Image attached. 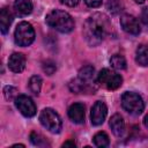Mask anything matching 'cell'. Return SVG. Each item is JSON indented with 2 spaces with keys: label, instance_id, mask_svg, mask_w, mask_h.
<instances>
[{
  "label": "cell",
  "instance_id": "9a60e30c",
  "mask_svg": "<svg viewBox=\"0 0 148 148\" xmlns=\"http://www.w3.org/2000/svg\"><path fill=\"white\" fill-rule=\"evenodd\" d=\"M13 22V14L7 8H2L0 13V29L2 34H7L9 30V25Z\"/></svg>",
  "mask_w": 148,
  "mask_h": 148
},
{
  "label": "cell",
  "instance_id": "d6986e66",
  "mask_svg": "<svg viewBox=\"0 0 148 148\" xmlns=\"http://www.w3.org/2000/svg\"><path fill=\"white\" fill-rule=\"evenodd\" d=\"M42 88V79L38 75H34L30 77L29 80V89L31 92H34L35 95H38Z\"/></svg>",
  "mask_w": 148,
  "mask_h": 148
},
{
  "label": "cell",
  "instance_id": "484cf974",
  "mask_svg": "<svg viewBox=\"0 0 148 148\" xmlns=\"http://www.w3.org/2000/svg\"><path fill=\"white\" fill-rule=\"evenodd\" d=\"M141 18H142V22L148 25V7H146V8L142 10V13H141Z\"/></svg>",
  "mask_w": 148,
  "mask_h": 148
},
{
  "label": "cell",
  "instance_id": "ffe728a7",
  "mask_svg": "<svg viewBox=\"0 0 148 148\" xmlns=\"http://www.w3.org/2000/svg\"><path fill=\"white\" fill-rule=\"evenodd\" d=\"M30 141H31L35 146H38V147H44V146H46V142H45L44 138H43L40 134L36 133V132H32V133L30 134Z\"/></svg>",
  "mask_w": 148,
  "mask_h": 148
},
{
  "label": "cell",
  "instance_id": "f1b7e54d",
  "mask_svg": "<svg viewBox=\"0 0 148 148\" xmlns=\"http://www.w3.org/2000/svg\"><path fill=\"white\" fill-rule=\"evenodd\" d=\"M134 1H135L136 3H143V2L146 1V0H134Z\"/></svg>",
  "mask_w": 148,
  "mask_h": 148
},
{
  "label": "cell",
  "instance_id": "cb8c5ba5",
  "mask_svg": "<svg viewBox=\"0 0 148 148\" xmlns=\"http://www.w3.org/2000/svg\"><path fill=\"white\" fill-rule=\"evenodd\" d=\"M102 1L103 0H84L86 5L88 7H91V8H96V7H99L102 5Z\"/></svg>",
  "mask_w": 148,
  "mask_h": 148
},
{
  "label": "cell",
  "instance_id": "9c48e42d",
  "mask_svg": "<svg viewBox=\"0 0 148 148\" xmlns=\"http://www.w3.org/2000/svg\"><path fill=\"white\" fill-rule=\"evenodd\" d=\"M120 25L123 30L130 35H139L141 31L138 18H135L133 15H130V14H124L120 17Z\"/></svg>",
  "mask_w": 148,
  "mask_h": 148
},
{
  "label": "cell",
  "instance_id": "30bf717a",
  "mask_svg": "<svg viewBox=\"0 0 148 148\" xmlns=\"http://www.w3.org/2000/svg\"><path fill=\"white\" fill-rule=\"evenodd\" d=\"M106 113H108L106 105H105L102 101H97V102L92 105L91 111H90L91 124L95 125V126H98V125L103 124L104 120H105Z\"/></svg>",
  "mask_w": 148,
  "mask_h": 148
},
{
  "label": "cell",
  "instance_id": "603a6c76",
  "mask_svg": "<svg viewBox=\"0 0 148 148\" xmlns=\"http://www.w3.org/2000/svg\"><path fill=\"white\" fill-rule=\"evenodd\" d=\"M3 94H5V97L7 99H12L15 95H16V89L14 87H10V86H7L5 87L3 89Z\"/></svg>",
  "mask_w": 148,
  "mask_h": 148
},
{
  "label": "cell",
  "instance_id": "7a4b0ae2",
  "mask_svg": "<svg viewBox=\"0 0 148 148\" xmlns=\"http://www.w3.org/2000/svg\"><path fill=\"white\" fill-rule=\"evenodd\" d=\"M45 21H46L49 27H51V28H53L57 31L62 32V34H68L74 29L73 17L68 13L60 10V9L51 10L46 15Z\"/></svg>",
  "mask_w": 148,
  "mask_h": 148
},
{
  "label": "cell",
  "instance_id": "44dd1931",
  "mask_svg": "<svg viewBox=\"0 0 148 148\" xmlns=\"http://www.w3.org/2000/svg\"><path fill=\"white\" fill-rule=\"evenodd\" d=\"M106 6H108V9L113 14H117L118 12L121 10V2L119 0H109Z\"/></svg>",
  "mask_w": 148,
  "mask_h": 148
},
{
  "label": "cell",
  "instance_id": "d4e9b609",
  "mask_svg": "<svg viewBox=\"0 0 148 148\" xmlns=\"http://www.w3.org/2000/svg\"><path fill=\"white\" fill-rule=\"evenodd\" d=\"M79 1H80V0H60L61 3H64V5H66V6H69V7L76 6V5L79 3Z\"/></svg>",
  "mask_w": 148,
  "mask_h": 148
},
{
  "label": "cell",
  "instance_id": "5b68a950",
  "mask_svg": "<svg viewBox=\"0 0 148 148\" xmlns=\"http://www.w3.org/2000/svg\"><path fill=\"white\" fill-rule=\"evenodd\" d=\"M14 39L18 46L30 45L35 39V30L32 25L24 21L18 23L14 32Z\"/></svg>",
  "mask_w": 148,
  "mask_h": 148
},
{
  "label": "cell",
  "instance_id": "ac0fdd59",
  "mask_svg": "<svg viewBox=\"0 0 148 148\" xmlns=\"http://www.w3.org/2000/svg\"><path fill=\"white\" fill-rule=\"evenodd\" d=\"M110 64L114 69H118V71H123V69L126 68V60L121 54L112 56L111 60H110Z\"/></svg>",
  "mask_w": 148,
  "mask_h": 148
},
{
  "label": "cell",
  "instance_id": "8992f818",
  "mask_svg": "<svg viewBox=\"0 0 148 148\" xmlns=\"http://www.w3.org/2000/svg\"><path fill=\"white\" fill-rule=\"evenodd\" d=\"M39 121L40 124L50 132L52 133H59L60 130H61V126H62V123H61V119L59 117V114L53 111L52 109H44L40 114H39Z\"/></svg>",
  "mask_w": 148,
  "mask_h": 148
},
{
  "label": "cell",
  "instance_id": "52a82bcc",
  "mask_svg": "<svg viewBox=\"0 0 148 148\" xmlns=\"http://www.w3.org/2000/svg\"><path fill=\"white\" fill-rule=\"evenodd\" d=\"M97 82L109 90H114L121 86L123 77L109 68H103L97 75Z\"/></svg>",
  "mask_w": 148,
  "mask_h": 148
},
{
  "label": "cell",
  "instance_id": "4316f807",
  "mask_svg": "<svg viewBox=\"0 0 148 148\" xmlns=\"http://www.w3.org/2000/svg\"><path fill=\"white\" fill-rule=\"evenodd\" d=\"M68 146H71V147H75L74 141H66V142L62 145V147H68Z\"/></svg>",
  "mask_w": 148,
  "mask_h": 148
},
{
  "label": "cell",
  "instance_id": "6da1fadb",
  "mask_svg": "<svg viewBox=\"0 0 148 148\" xmlns=\"http://www.w3.org/2000/svg\"><path fill=\"white\" fill-rule=\"evenodd\" d=\"M110 29L109 18L101 13H96L87 18L83 25V36L87 43L91 46H96L108 35Z\"/></svg>",
  "mask_w": 148,
  "mask_h": 148
},
{
  "label": "cell",
  "instance_id": "5bb4252c",
  "mask_svg": "<svg viewBox=\"0 0 148 148\" xmlns=\"http://www.w3.org/2000/svg\"><path fill=\"white\" fill-rule=\"evenodd\" d=\"M110 127L116 136H123V134L125 133V121L123 117L118 113L113 114L110 119Z\"/></svg>",
  "mask_w": 148,
  "mask_h": 148
},
{
  "label": "cell",
  "instance_id": "7c38bea8",
  "mask_svg": "<svg viewBox=\"0 0 148 148\" xmlns=\"http://www.w3.org/2000/svg\"><path fill=\"white\" fill-rule=\"evenodd\" d=\"M68 117L75 124H82L84 120V105L81 103H74L68 109Z\"/></svg>",
  "mask_w": 148,
  "mask_h": 148
},
{
  "label": "cell",
  "instance_id": "2e32d148",
  "mask_svg": "<svg viewBox=\"0 0 148 148\" xmlns=\"http://www.w3.org/2000/svg\"><path fill=\"white\" fill-rule=\"evenodd\" d=\"M135 61L140 66H148V45L147 44H141L136 49Z\"/></svg>",
  "mask_w": 148,
  "mask_h": 148
},
{
  "label": "cell",
  "instance_id": "8fae6325",
  "mask_svg": "<svg viewBox=\"0 0 148 148\" xmlns=\"http://www.w3.org/2000/svg\"><path fill=\"white\" fill-rule=\"evenodd\" d=\"M8 67L14 73H21L25 68V57L22 53H13L8 59Z\"/></svg>",
  "mask_w": 148,
  "mask_h": 148
},
{
  "label": "cell",
  "instance_id": "e0dca14e",
  "mask_svg": "<svg viewBox=\"0 0 148 148\" xmlns=\"http://www.w3.org/2000/svg\"><path fill=\"white\" fill-rule=\"evenodd\" d=\"M94 143L95 146L99 147V148H104V147H108L109 143H110V140H109V136L105 132H98L94 135Z\"/></svg>",
  "mask_w": 148,
  "mask_h": 148
},
{
  "label": "cell",
  "instance_id": "7402d4cb",
  "mask_svg": "<svg viewBox=\"0 0 148 148\" xmlns=\"http://www.w3.org/2000/svg\"><path fill=\"white\" fill-rule=\"evenodd\" d=\"M43 71L47 74V75H52L56 72V64L51 60H46L43 64Z\"/></svg>",
  "mask_w": 148,
  "mask_h": 148
},
{
  "label": "cell",
  "instance_id": "83f0119b",
  "mask_svg": "<svg viewBox=\"0 0 148 148\" xmlns=\"http://www.w3.org/2000/svg\"><path fill=\"white\" fill-rule=\"evenodd\" d=\"M143 124H145V126L148 128V114L145 117V119H143Z\"/></svg>",
  "mask_w": 148,
  "mask_h": 148
},
{
  "label": "cell",
  "instance_id": "ba28073f",
  "mask_svg": "<svg viewBox=\"0 0 148 148\" xmlns=\"http://www.w3.org/2000/svg\"><path fill=\"white\" fill-rule=\"evenodd\" d=\"M15 105L24 117H34L36 114V105L34 101L27 95H18L15 98Z\"/></svg>",
  "mask_w": 148,
  "mask_h": 148
},
{
  "label": "cell",
  "instance_id": "277c9868",
  "mask_svg": "<svg viewBox=\"0 0 148 148\" xmlns=\"http://www.w3.org/2000/svg\"><path fill=\"white\" fill-rule=\"evenodd\" d=\"M121 106L123 109L133 116H139L145 109L143 99L140 95L132 91H126L121 96Z\"/></svg>",
  "mask_w": 148,
  "mask_h": 148
},
{
  "label": "cell",
  "instance_id": "4fadbf2b",
  "mask_svg": "<svg viewBox=\"0 0 148 148\" xmlns=\"http://www.w3.org/2000/svg\"><path fill=\"white\" fill-rule=\"evenodd\" d=\"M14 10L17 16L24 17L32 12V2L31 0H15L14 1Z\"/></svg>",
  "mask_w": 148,
  "mask_h": 148
},
{
  "label": "cell",
  "instance_id": "3957f363",
  "mask_svg": "<svg viewBox=\"0 0 148 148\" xmlns=\"http://www.w3.org/2000/svg\"><path fill=\"white\" fill-rule=\"evenodd\" d=\"M95 69L92 66H84L79 71V76L69 83V88L73 92H88L94 91L95 87Z\"/></svg>",
  "mask_w": 148,
  "mask_h": 148
}]
</instances>
